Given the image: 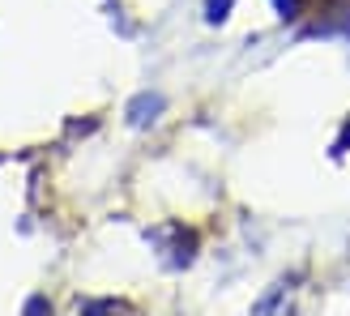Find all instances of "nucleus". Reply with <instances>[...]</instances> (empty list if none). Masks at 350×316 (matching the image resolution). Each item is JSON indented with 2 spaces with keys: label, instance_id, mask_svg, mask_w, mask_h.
I'll return each mask as SVG.
<instances>
[{
  "label": "nucleus",
  "instance_id": "obj_1",
  "mask_svg": "<svg viewBox=\"0 0 350 316\" xmlns=\"http://www.w3.org/2000/svg\"><path fill=\"white\" fill-rule=\"evenodd\" d=\"M154 111H163V94H142V98H133L129 120L133 124H146V120H154Z\"/></svg>",
  "mask_w": 350,
  "mask_h": 316
},
{
  "label": "nucleus",
  "instance_id": "obj_2",
  "mask_svg": "<svg viewBox=\"0 0 350 316\" xmlns=\"http://www.w3.org/2000/svg\"><path fill=\"white\" fill-rule=\"evenodd\" d=\"M231 5H235V0H205V17H209V22H226Z\"/></svg>",
  "mask_w": 350,
  "mask_h": 316
},
{
  "label": "nucleus",
  "instance_id": "obj_3",
  "mask_svg": "<svg viewBox=\"0 0 350 316\" xmlns=\"http://www.w3.org/2000/svg\"><path fill=\"white\" fill-rule=\"evenodd\" d=\"M346 150H350V120L342 124V137L334 142V154H346Z\"/></svg>",
  "mask_w": 350,
  "mask_h": 316
},
{
  "label": "nucleus",
  "instance_id": "obj_4",
  "mask_svg": "<svg viewBox=\"0 0 350 316\" xmlns=\"http://www.w3.org/2000/svg\"><path fill=\"white\" fill-rule=\"evenodd\" d=\"M51 308H47V300H30V308H26V316H47Z\"/></svg>",
  "mask_w": 350,
  "mask_h": 316
}]
</instances>
